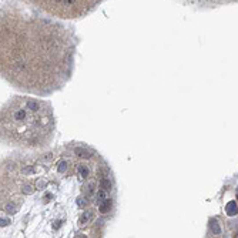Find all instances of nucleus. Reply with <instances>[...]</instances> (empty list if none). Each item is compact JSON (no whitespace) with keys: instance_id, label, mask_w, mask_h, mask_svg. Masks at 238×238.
I'll list each match as a JSON object with an SVG mask.
<instances>
[{"instance_id":"f257e3e1","label":"nucleus","mask_w":238,"mask_h":238,"mask_svg":"<svg viewBox=\"0 0 238 238\" xmlns=\"http://www.w3.org/2000/svg\"><path fill=\"white\" fill-rule=\"evenodd\" d=\"M53 131V108L41 100L17 97L0 114V134L17 144L43 146L50 141Z\"/></svg>"},{"instance_id":"f03ea898","label":"nucleus","mask_w":238,"mask_h":238,"mask_svg":"<svg viewBox=\"0 0 238 238\" xmlns=\"http://www.w3.org/2000/svg\"><path fill=\"white\" fill-rule=\"evenodd\" d=\"M225 212L228 215H235L237 214V203L235 201H230L225 207Z\"/></svg>"},{"instance_id":"7ed1b4c3","label":"nucleus","mask_w":238,"mask_h":238,"mask_svg":"<svg viewBox=\"0 0 238 238\" xmlns=\"http://www.w3.org/2000/svg\"><path fill=\"white\" fill-rule=\"evenodd\" d=\"M4 211L7 212V214H16L17 212V205L14 204V203H7L6 204V207H4Z\"/></svg>"}]
</instances>
